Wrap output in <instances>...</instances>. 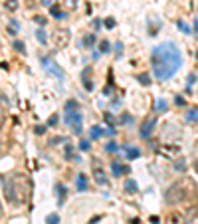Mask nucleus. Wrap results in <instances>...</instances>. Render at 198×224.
<instances>
[{"mask_svg": "<svg viewBox=\"0 0 198 224\" xmlns=\"http://www.w3.org/2000/svg\"><path fill=\"white\" fill-rule=\"evenodd\" d=\"M153 58V74L159 82L170 79L182 66V54L174 42H163L151 54Z\"/></svg>", "mask_w": 198, "mask_h": 224, "instance_id": "obj_1", "label": "nucleus"}, {"mask_svg": "<svg viewBox=\"0 0 198 224\" xmlns=\"http://www.w3.org/2000/svg\"><path fill=\"white\" fill-rule=\"evenodd\" d=\"M30 192H32V183L28 180V177L12 175L10 179H4V194L10 202H16V204L28 202Z\"/></svg>", "mask_w": 198, "mask_h": 224, "instance_id": "obj_2", "label": "nucleus"}, {"mask_svg": "<svg viewBox=\"0 0 198 224\" xmlns=\"http://www.w3.org/2000/svg\"><path fill=\"white\" fill-rule=\"evenodd\" d=\"M188 180H178V183H174L170 188L166 191L165 194V198H166V202L168 204H178V202H182V200H186L188 196H190V192H192V188L194 187H190L188 191H184V188L188 187Z\"/></svg>", "mask_w": 198, "mask_h": 224, "instance_id": "obj_3", "label": "nucleus"}, {"mask_svg": "<svg viewBox=\"0 0 198 224\" xmlns=\"http://www.w3.org/2000/svg\"><path fill=\"white\" fill-rule=\"evenodd\" d=\"M64 121H65L67 125H69L71 129H73V133H75V135H79V133L83 131V127H81L83 117H81V113H79V111H65Z\"/></svg>", "mask_w": 198, "mask_h": 224, "instance_id": "obj_4", "label": "nucleus"}, {"mask_svg": "<svg viewBox=\"0 0 198 224\" xmlns=\"http://www.w3.org/2000/svg\"><path fill=\"white\" fill-rule=\"evenodd\" d=\"M42 66H44V70L48 71V74L56 75L58 79H64V70H62L54 60H50V58H42Z\"/></svg>", "mask_w": 198, "mask_h": 224, "instance_id": "obj_5", "label": "nucleus"}, {"mask_svg": "<svg viewBox=\"0 0 198 224\" xmlns=\"http://www.w3.org/2000/svg\"><path fill=\"white\" fill-rule=\"evenodd\" d=\"M155 125H157V117H149V119L143 123V127H141V137L143 139L151 137V133L155 131Z\"/></svg>", "mask_w": 198, "mask_h": 224, "instance_id": "obj_6", "label": "nucleus"}, {"mask_svg": "<svg viewBox=\"0 0 198 224\" xmlns=\"http://www.w3.org/2000/svg\"><path fill=\"white\" fill-rule=\"evenodd\" d=\"M54 40H56L58 48H64L67 42H69V32H67V30H58L56 36H54Z\"/></svg>", "mask_w": 198, "mask_h": 224, "instance_id": "obj_7", "label": "nucleus"}, {"mask_svg": "<svg viewBox=\"0 0 198 224\" xmlns=\"http://www.w3.org/2000/svg\"><path fill=\"white\" fill-rule=\"evenodd\" d=\"M111 169H113V177H121V175H127L131 169L127 167V165H121L119 161H113L111 163Z\"/></svg>", "mask_w": 198, "mask_h": 224, "instance_id": "obj_8", "label": "nucleus"}, {"mask_svg": "<svg viewBox=\"0 0 198 224\" xmlns=\"http://www.w3.org/2000/svg\"><path fill=\"white\" fill-rule=\"evenodd\" d=\"M165 224H186V222H184V218L180 216V214L172 212V214H168V218H166Z\"/></svg>", "mask_w": 198, "mask_h": 224, "instance_id": "obj_9", "label": "nucleus"}, {"mask_svg": "<svg viewBox=\"0 0 198 224\" xmlns=\"http://www.w3.org/2000/svg\"><path fill=\"white\" fill-rule=\"evenodd\" d=\"M93 171H95V180H97L99 184H107V177H105L103 169H101V167L95 169V167H93Z\"/></svg>", "mask_w": 198, "mask_h": 224, "instance_id": "obj_10", "label": "nucleus"}, {"mask_svg": "<svg viewBox=\"0 0 198 224\" xmlns=\"http://www.w3.org/2000/svg\"><path fill=\"white\" fill-rule=\"evenodd\" d=\"M186 224H198V206H194L192 210H188Z\"/></svg>", "mask_w": 198, "mask_h": 224, "instance_id": "obj_11", "label": "nucleus"}, {"mask_svg": "<svg viewBox=\"0 0 198 224\" xmlns=\"http://www.w3.org/2000/svg\"><path fill=\"white\" fill-rule=\"evenodd\" d=\"M125 155H127V159H139L141 157V151L137 147H125Z\"/></svg>", "mask_w": 198, "mask_h": 224, "instance_id": "obj_12", "label": "nucleus"}, {"mask_svg": "<svg viewBox=\"0 0 198 224\" xmlns=\"http://www.w3.org/2000/svg\"><path fill=\"white\" fill-rule=\"evenodd\" d=\"M125 191H127V192H131V194H135V192L139 191V184L135 183L133 179H127V183H125Z\"/></svg>", "mask_w": 198, "mask_h": 224, "instance_id": "obj_13", "label": "nucleus"}, {"mask_svg": "<svg viewBox=\"0 0 198 224\" xmlns=\"http://www.w3.org/2000/svg\"><path fill=\"white\" fill-rule=\"evenodd\" d=\"M75 183H77V188H79L81 192H83V191H87V177H85V175H79Z\"/></svg>", "mask_w": 198, "mask_h": 224, "instance_id": "obj_14", "label": "nucleus"}, {"mask_svg": "<svg viewBox=\"0 0 198 224\" xmlns=\"http://www.w3.org/2000/svg\"><path fill=\"white\" fill-rule=\"evenodd\" d=\"M166 107H168V103H166V99H159L157 103H155V109H157L159 113H165L166 111Z\"/></svg>", "mask_w": 198, "mask_h": 224, "instance_id": "obj_15", "label": "nucleus"}, {"mask_svg": "<svg viewBox=\"0 0 198 224\" xmlns=\"http://www.w3.org/2000/svg\"><path fill=\"white\" fill-rule=\"evenodd\" d=\"M56 191H58V194H60V204H64V200H65V196H67L65 187H62V184H56Z\"/></svg>", "mask_w": 198, "mask_h": 224, "instance_id": "obj_16", "label": "nucleus"}, {"mask_svg": "<svg viewBox=\"0 0 198 224\" xmlns=\"http://www.w3.org/2000/svg\"><path fill=\"white\" fill-rule=\"evenodd\" d=\"M186 121H190V123L198 121V111H196V109H190V111L186 113Z\"/></svg>", "mask_w": 198, "mask_h": 224, "instance_id": "obj_17", "label": "nucleus"}, {"mask_svg": "<svg viewBox=\"0 0 198 224\" xmlns=\"http://www.w3.org/2000/svg\"><path fill=\"white\" fill-rule=\"evenodd\" d=\"M83 44H85L87 48H91V46L95 44V34H87V36L83 38Z\"/></svg>", "mask_w": 198, "mask_h": 224, "instance_id": "obj_18", "label": "nucleus"}, {"mask_svg": "<svg viewBox=\"0 0 198 224\" xmlns=\"http://www.w3.org/2000/svg\"><path fill=\"white\" fill-rule=\"evenodd\" d=\"M50 12H52V16H54V18H58V20H62V18H65V16H64V14H62V10H60V6H52V10H50Z\"/></svg>", "mask_w": 198, "mask_h": 224, "instance_id": "obj_19", "label": "nucleus"}, {"mask_svg": "<svg viewBox=\"0 0 198 224\" xmlns=\"http://www.w3.org/2000/svg\"><path fill=\"white\" fill-rule=\"evenodd\" d=\"M46 222L48 224H60V216H58V214H50V216L46 218Z\"/></svg>", "mask_w": 198, "mask_h": 224, "instance_id": "obj_20", "label": "nucleus"}, {"mask_svg": "<svg viewBox=\"0 0 198 224\" xmlns=\"http://www.w3.org/2000/svg\"><path fill=\"white\" fill-rule=\"evenodd\" d=\"M65 111H77V103H75V101H67L65 103Z\"/></svg>", "mask_w": 198, "mask_h": 224, "instance_id": "obj_21", "label": "nucleus"}, {"mask_svg": "<svg viewBox=\"0 0 198 224\" xmlns=\"http://www.w3.org/2000/svg\"><path fill=\"white\" fill-rule=\"evenodd\" d=\"M101 135H103V131H101L99 127H93V129H91V139H99Z\"/></svg>", "mask_w": 198, "mask_h": 224, "instance_id": "obj_22", "label": "nucleus"}, {"mask_svg": "<svg viewBox=\"0 0 198 224\" xmlns=\"http://www.w3.org/2000/svg\"><path fill=\"white\" fill-rule=\"evenodd\" d=\"M178 28H180V30H182L184 34H190V32H192V30H190V28H188V26H186V24H184V22H182V20H178Z\"/></svg>", "mask_w": 198, "mask_h": 224, "instance_id": "obj_23", "label": "nucleus"}, {"mask_svg": "<svg viewBox=\"0 0 198 224\" xmlns=\"http://www.w3.org/2000/svg\"><path fill=\"white\" fill-rule=\"evenodd\" d=\"M14 48L18 50L20 54H26V48H24V44H22V42H14Z\"/></svg>", "mask_w": 198, "mask_h": 224, "instance_id": "obj_24", "label": "nucleus"}, {"mask_svg": "<svg viewBox=\"0 0 198 224\" xmlns=\"http://www.w3.org/2000/svg\"><path fill=\"white\" fill-rule=\"evenodd\" d=\"M139 82H141L143 85H149V83H151V79H149V75H145V74H143V75H139Z\"/></svg>", "mask_w": 198, "mask_h": 224, "instance_id": "obj_25", "label": "nucleus"}, {"mask_svg": "<svg viewBox=\"0 0 198 224\" xmlns=\"http://www.w3.org/2000/svg\"><path fill=\"white\" fill-rule=\"evenodd\" d=\"M89 147H91L89 141H81V143H79V149H81V151H89Z\"/></svg>", "mask_w": 198, "mask_h": 224, "instance_id": "obj_26", "label": "nucleus"}, {"mask_svg": "<svg viewBox=\"0 0 198 224\" xmlns=\"http://www.w3.org/2000/svg\"><path fill=\"white\" fill-rule=\"evenodd\" d=\"M36 36H38V40H40L42 44H46V34H44V30H38Z\"/></svg>", "mask_w": 198, "mask_h": 224, "instance_id": "obj_27", "label": "nucleus"}, {"mask_svg": "<svg viewBox=\"0 0 198 224\" xmlns=\"http://www.w3.org/2000/svg\"><path fill=\"white\" fill-rule=\"evenodd\" d=\"M174 167H176V171H184V169H186V163H184V161H182V159H180V161H178V163H176V165H174Z\"/></svg>", "mask_w": 198, "mask_h": 224, "instance_id": "obj_28", "label": "nucleus"}, {"mask_svg": "<svg viewBox=\"0 0 198 224\" xmlns=\"http://www.w3.org/2000/svg\"><path fill=\"white\" fill-rule=\"evenodd\" d=\"M105 149H107L109 153H115V151H117V145H115V143H107V145H105Z\"/></svg>", "mask_w": 198, "mask_h": 224, "instance_id": "obj_29", "label": "nucleus"}, {"mask_svg": "<svg viewBox=\"0 0 198 224\" xmlns=\"http://www.w3.org/2000/svg\"><path fill=\"white\" fill-rule=\"evenodd\" d=\"M109 50H111V48H109V42L103 40V42H101V52H109Z\"/></svg>", "mask_w": 198, "mask_h": 224, "instance_id": "obj_30", "label": "nucleus"}, {"mask_svg": "<svg viewBox=\"0 0 198 224\" xmlns=\"http://www.w3.org/2000/svg\"><path fill=\"white\" fill-rule=\"evenodd\" d=\"M48 125H50V127H54V125H58V115H52V117H50Z\"/></svg>", "mask_w": 198, "mask_h": 224, "instance_id": "obj_31", "label": "nucleus"}, {"mask_svg": "<svg viewBox=\"0 0 198 224\" xmlns=\"http://www.w3.org/2000/svg\"><path fill=\"white\" fill-rule=\"evenodd\" d=\"M121 123H133V117H129V115H123V117H121Z\"/></svg>", "mask_w": 198, "mask_h": 224, "instance_id": "obj_32", "label": "nucleus"}, {"mask_svg": "<svg viewBox=\"0 0 198 224\" xmlns=\"http://www.w3.org/2000/svg\"><path fill=\"white\" fill-rule=\"evenodd\" d=\"M105 26H107V28H113V26H115V20H113V18H107V20H105Z\"/></svg>", "mask_w": 198, "mask_h": 224, "instance_id": "obj_33", "label": "nucleus"}, {"mask_svg": "<svg viewBox=\"0 0 198 224\" xmlns=\"http://www.w3.org/2000/svg\"><path fill=\"white\" fill-rule=\"evenodd\" d=\"M10 28L12 30H20V24L16 22V20H10Z\"/></svg>", "mask_w": 198, "mask_h": 224, "instance_id": "obj_34", "label": "nucleus"}, {"mask_svg": "<svg viewBox=\"0 0 198 224\" xmlns=\"http://www.w3.org/2000/svg\"><path fill=\"white\" fill-rule=\"evenodd\" d=\"M65 159H71V145L65 147Z\"/></svg>", "mask_w": 198, "mask_h": 224, "instance_id": "obj_35", "label": "nucleus"}, {"mask_svg": "<svg viewBox=\"0 0 198 224\" xmlns=\"http://www.w3.org/2000/svg\"><path fill=\"white\" fill-rule=\"evenodd\" d=\"M42 4L44 6H54V0H42Z\"/></svg>", "mask_w": 198, "mask_h": 224, "instance_id": "obj_36", "label": "nucleus"}, {"mask_svg": "<svg viewBox=\"0 0 198 224\" xmlns=\"http://www.w3.org/2000/svg\"><path fill=\"white\" fill-rule=\"evenodd\" d=\"M194 82H196V78H194V75H188V85L192 87V83H194Z\"/></svg>", "mask_w": 198, "mask_h": 224, "instance_id": "obj_37", "label": "nucleus"}, {"mask_svg": "<svg viewBox=\"0 0 198 224\" xmlns=\"http://www.w3.org/2000/svg\"><path fill=\"white\" fill-rule=\"evenodd\" d=\"M115 50H117V54H121V52H123V44H121V42H119V44L115 46Z\"/></svg>", "mask_w": 198, "mask_h": 224, "instance_id": "obj_38", "label": "nucleus"}, {"mask_svg": "<svg viewBox=\"0 0 198 224\" xmlns=\"http://www.w3.org/2000/svg\"><path fill=\"white\" fill-rule=\"evenodd\" d=\"M36 22H38V24H46V18H42V16H38V18H36Z\"/></svg>", "mask_w": 198, "mask_h": 224, "instance_id": "obj_39", "label": "nucleus"}, {"mask_svg": "<svg viewBox=\"0 0 198 224\" xmlns=\"http://www.w3.org/2000/svg\"><path fill=\"white\" fill-rule=\"evenodd\" d=\"M44 131H46V129L42 127V125H40V127H36V133H38V135H42V133H44Z\"/></svg>", "mask_w": 198, "mask_h": 224, "instance_id": "obj_40", "label": "nucleus"}, {"mask_svg": "<svg viewBox=\"0 0 198 224\" xmlns=\"http://www.w3.org/2000/svg\"><path fill=\"white\" fill-rule=\"evenodd\" d=\"M2 121H4V113L0 111V125H2Z\"/></svg>", "mask_w": 198, "mask_h": 224, "instance_id": "obj_41", "label": "nucleus"}, {"mask_svg": "<svg viewBox=\"0 0 198 224\" xmlns=\"http://www.w3.org/2000/svg\"><path fill=\"white\" fill-rule=\"evenodd\" d=\"M194 28H196V32H198V20H196V22H194Z\"/></svg>", "mask_w": 198, "mask_h": 224, "instance_id": "obj_42", "label": "nucleus"}, {"mask_svg": "<svg viewBox=\"0 0 198 224\" xmlns=\"http://www.w3.org/2000/svg\"><path fill=\"white\" fill-rule=\"evenodd\" d=\"M0 216H2V206H0Z\"/></svg>", "mask_w": 198, "mask_h": 224, "instance_id": "obj_43", "label": "nucleus"}, {"mask_svg": "<svg viewBox=\"0 0 198 224\" xmlns=\"http://www.w3.org/2000/svg\"><path fill=\"white\" fill-rule=\"evenodd\" d=\"M196 58H198V54H196Z\"/></svg>", "mask_w": 198, "mask_h": 224, "instance_id": "obj_44", "label": "nucleus"}]
</instances>
